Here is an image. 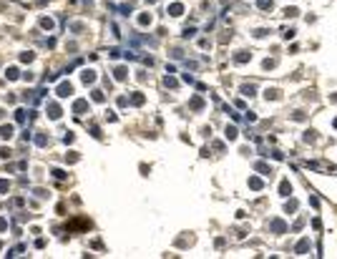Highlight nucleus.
<instances>
[{
	"mask_svg": "<svg viewBox=\"0 0 337 259\" xmlns=\"http://www.w3.org/2000/svg\"><path fill=\"white\" fill-rule=\"evenodd\" d=\"M171 15H181V5H174V8H171Z\"/></svg>",
	"mask_w": 337,
	"mask_h": 259,
	"instance_id": "f03ea898",
	"label": "nucleus"
},
{
	"mask_svg": "<svg viewBox=\"0 0 337 259\" xmlns=\"http://www.w3.org/2000/svg\"><path fill=\"white\" fill-rule=\"evenodd\" d=\"M272 5V0H259V8H269Z\"/></svg>",
	"mask_w": 337,
	"mask_h": 259,
	"instance_id": "f257e3e1",
	"label": "nucleus"
}]
</instances>
